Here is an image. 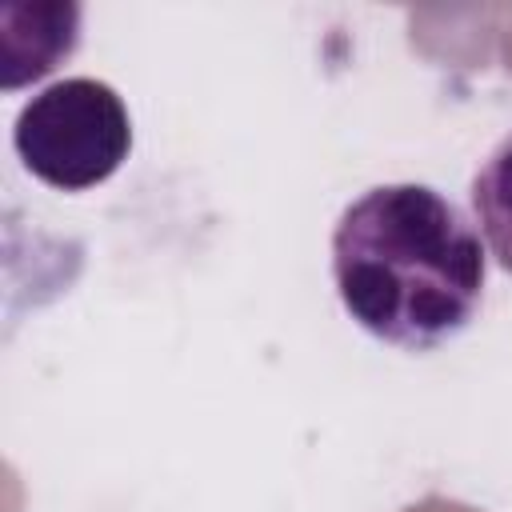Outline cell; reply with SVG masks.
Returning <instances> with one entry per match:
<instances>
[{
    "instance_id": "1",
    "label": "cell",
    "mask_w": 512,
    "mask_h": 512,
    "mask_svg": "<svg viewBox=\"0 0 512 512\" xmlns=\"http://www.w3.org/2000/svg\"><path fill=\"white\" fill-rule=\"evenodd\" d=\"M332 280L344 312L376 340L432 352L460 336L484 296V244L428 184H376L332 228Z\"/></svg>"
},
{
    "instance_id": "2",
    "label": "cell",
    "mask_w": 512,
    "mask_h": 512,
    "mask_svg": "<svg viewBox=\"0 0 512 512\" xmlns=\"http://www.w3.org/2000/svg\"><path fill=\"white\" fill-rule=\"evenodd\" d=\"M12 148L40 184L84 192L128 160L132 116L112 84L64 76L24 100L12 124Z\"/></svg>"
},
{
    "instance_id": "3",
    "label": "cell",
    "mask_w": 512,
    "mask_h": 512,
    "mask_svg": "<svg viewBox=\"0 0 512 512\" xmlns=\"http://www.w3.org/2000/svg\"><path fill=\"white\" fill-rule=\"evenodd\" d=\"M476 224L504 272H512V132L488 152L472 176Z\"/></svg>"
}]
</instances>
